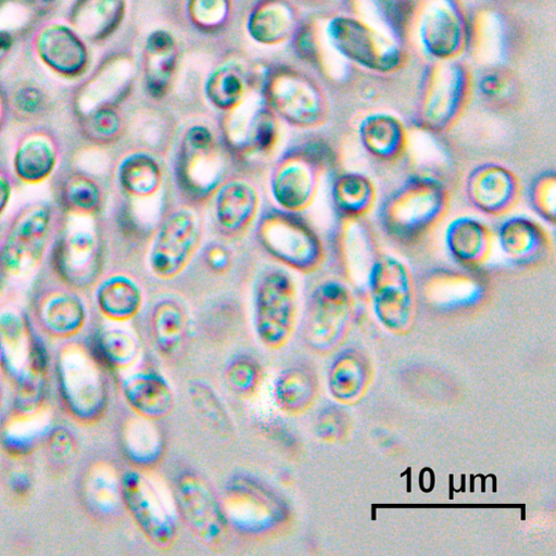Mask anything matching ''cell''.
Segmentation results:
<instances>
[{"mask_svg":"<svg viewBox=\"0 0 556 556\" xmlns=\"http://www.w3.org/2000/svg\"><path fill=\"white\" fill-rule=\"evenodd\" d=\"M448 203V191L440 179L429 175L410 176L381 202L380 228L394 244L414 247L442 220Z\"/></svg>","mask_w":556,"mask_h":556,"instance_id":"6da1fadb","label":"cell"},{"mask_svg":"<svg viewBox=\"0 0 556 556\" xmlns=\"http://www.w3.org/2000/svg\"><path fill=\"white\" fill-rule=\"evenodd\" d=\"M222 505L229 525L254 539L275 536L291 521V508L285 497L247 473H237L228 480Z\"/></svg>","mask_w":556,"mask_h":556,"instance_id":"7a4b0ae2","label":"cell"},{"mask_svg":"<svg viewBox=\"0 0 556 556\" xmlns=\"http://www.w3.org/2000/svg\"><path fill=\"white\" fill-rule=\"evenodd\" d=\"M94 215L65 213L56 226L52 266L59 280L73 289L92 283L102 256Z\"/></svg>","mask_w":556,"mask_h":556,"instance_id":"3957f363","label":"cell"},{"mask_svg":"<svg viewBox=\"0 0 556 556\" xmlns=\"http://www.w3.org/2000/svg\"><path fill=\"white\" fill-rule=\"evenodd\" d=\"M54 212L47 203L26 205L13 218L0 245V270L25 279L41 266L53 237Z\"/></svg>","mask_w":556,"mask_h":556,"instance_id":"277c9868","label":"cell"},{"mask_svg":"<svg viewBox=\"0 0 556 556\" xmlns=\"http://www.w3.org/2000/svg\"><path fill=\"white\" fill-rule=\"evenodd\" d=\"M102 366L96 354L79 345H70L60 356L61 393L78 419L94 421L106 409L109 389Z\"/></svg>","mask_w":556,"mask_h":556,"instance_id":"5b68a950","label":"cell"},{"mask_svg":"<svg viewBox=\"0 0 556 556\" xmlns=\"http://www.w3.org/2000/svg\"><path fill=\"white\" fill-rule=\"evenodd\" d=\"M367 292L384 326L402 330L410 324L418 299L415 279L402 261L380 254L370 273Z\"/></svg>","mask_w":556,"mask_h":556,"instance_id":"8992f818","label":"cell"},{"mask_svg":"<svg viewBox=\"0 0 556 556\" xmlns=\"http://www.w3.org/2000/svg\"><path fill=\"white\" fill-rule=\"evenodd\" d=\"M295 288L289 274L274 269L260 280L255 301V328L268 348H282L295 321Z\"/></svg>","mask_w":556,"mask_h":556,"instance_id":"52a82bcc","label":"cell"},{"mask_svg":"<svg viewBox=\"0 0 556 556\" xmlns=\"http://www.w3.org/2000/svg\"><path fill=\"white\" fill-rule=\"evenodd\" d=\"M258 236L273 256L295 269L313 270L323 261L324 248L319 237L294 215L273 213L265 216Z\"/></svg>","mask_w":556,"mask_h":556,"instance_id":"ba28073f","label":"cell"},{"mask_svg":"<svg viewBox=\"0 0 556 556\" xmlns=\"http://www.w3.org/2000/svg\"><path fill=\"white\" fill-rule=\"evenodd\" d=\"M417 299L441 312H464L479 306L488 294V280L478 269L435 268L419 276Z\"/></svg>","mask_w":556,"mask_h":556,"instance_id":"9c48e42d","label":"cell"},{"mask_svg":"<svg viewBox=\"0 0 556 556\" xmlns=\"http://www.w3.org/2000/svg\"><path fill=\"white\" fill-rule=\"evenodd\" d=\"M175 491L180 515L191 532L206 545H220L227 538L229 522L207 482L186 471L178 477Z\"/></svg>","mask_w":556,"mask_h":556,"instance_id":"30bf717a","label":"cell"},{"mask_svg":"<svg viewBox=\"0 0 556 556\" xmlns=\"http://www.w3.org/2000/svg\"><path fill=\"white\" fill-rule=\"evenodd\" d=\"M121 491L123 503L147 539L161 549L170 548L178 526L152 483L140 471L130 470L121 479Z\"/></svg>","mask_w":556,"mask_h":556,"instance_id":"8fae6325","label":"cell"},{"mask_svg":"<svg viewBox=\"0 0 556 556\" xmlns=\"http://www.w3.org/2000/svg\"><path fill=\"white\" fill-rule=\"evenodd\" d=\"M353 296L346 283L326 281L313 292L304 324L311 348L327 351L340 339L352 312Z\"/></svg>","mask_w":556,"mask_h":556,"instance_id":"7c38bea8","label":"cell"},{"mask_svg":"<svg viewBox=\"0 0 556 556\" xmlns=\"http://www.w3.org/2000/svg\"><path fill=\"white\" fill-rule=\"evenodd\" d=\"M0 358L17 386L46 381V349L31 334L25 317L16 311L0 312Z\"/></svg>","mask_w":556,"mask_h":556,"instance_id":"4fadbf2b","label":"cell"},{"mask_svg":"<svg viewBox=\"0 0 556 556\" xmlns=\"http://www.w3.org/2000/svg\"><path fill=\"white\" fill-rule=\"evenodd\" d=\"M328 39L336 51L374 71H391L400 61L399 50L389 38L353 20H334L328 27Z\"/></svg>","mask_w":556,"mask_h":556,"instance_id":"5bb4252c","label":"cell"},{"mask_svg":"<svg viewBox=\"0 0 556 556\" xmlns=\"http://www.w3.org/2000/svg\"><path fill=\"white\" fill-rule=\"evenodd\" d=\"M224 163L208 129L194 127L186 136L178 161L182 188L193 197H205L223 176Z\"/></svg>","mask_w":556,"mask_h":556,"instance_id":"9a60e30c","label":"cell"},{"mask_svg":"<svg viewBox=\"0 0 556 556\" xmlns=\"http://www.w3.org/2000/svg\"><path fill=\"white\" fill-rule=\"evenodd\" d=\"M380 254L375 233L364 217L341 218L336 255L348 285L367 291L370 273Z\"/></svg>","mask_w":556,"mask_h":556,"instance_id":"2e32d148","label":"cell"},{"mask_svg":"<svg viewBox=\"0 0 556 556\" xmlns=\"http://www.w3.org/2000/svg\"><path fill=\"white\" fill-rule=\"evenodd\" d=\"M464 97V78L459 70L453 65L438 67L427 83L420 101V128L435 134L451 127L459 114Z\"/></svg>","mask_w":556,"mask_h":556,"instance_id":"e0dca14e","label":"cell"},{"mask_svg":"<svg viewBox=\"0 0 556 556\" xmlns=\"http://www.w3.org/2000/svg\"><path fill=\"white\" fill-rule=\"evenodd\" d=\"M199 233L197 218L191 212L179 211L169 216L153 245L151 265L154 273L164 278L178 275L191 258Z\"/></svg>","mask_w":556,"mask_h":556,"instance_id":"ac0fdd59","label":"cell"},{"mask_svg":"<svg viewBox=\"0 0 556 556\" xmlns=\"http://www.w3.org/2000/svg\"><path fill=\"white\" fill-rule=\"evenodd\" d=\"M34 49L43 65L67 79L81 76L89 64L85 39L71 25L43 26L34 39Z\"/></svg>","mask_w":556,"mask_h":556,"instance_id":"d6986e66","label":"cell"},{"mask_svg":"<svg viewBox=\"0 0 556 556\" xmlns=\"http://www.w3.org/2000/svg\"><path fill=\"white\" fill-rule=\"evenodd\" d=\"M329 162L326 150L315 147L286 163L275 175L274 195L291 211L308 206L315 197L320 172Z\"/></svg>","mask_w":556,"mask_h":556,"instance_id":"ffe728a7","label":"cell"},{"mask_svg":"<svg viewBox=\"0 0 556 556\" xmlns=\"http://www.w3.org/2000/svg\"><path fill=\"white\" fill-rule=\"evenodd\" d=\"M466 195L478 212L489 216H501L515 206L519 195V182L509 169L498 164L486 163L469 174Z\"/></svg>","mask_w":556,"mask_h":556,"instance_id":"44dd1931","label":"cell"},{"mask_svg":"<svg viewBox=\"0 0 556 556\" xmlns=\"http://www.w3.org/2000/svg\"><path fill=\"white\" fill-rule=\"evenodd\" d=\"M269 99L274 109L293 125L314 127L325 119L323 98L312 85L299 77L276 78L269 88Z\"/></svg>","mask_w":556,"mask_h":556,"instance_id":"7402d4cb","label":"cell"},{"mask_svg":"<svg viewBox=\"0 0 556 556\" xmlns=\"http://www.w3.org/2000/svg\"><path fill=\"white\" fill-rule=\"evenodd\" d=\"M497 242L507 260L520 267L542 264L551 250L545 230L535 222L521 216L511 217L500 226Z\"/></svg>","mask_w":556,"mask_h":556,"instance_id":"603a6c76","label":"cell"},{"mask_svg":"<svg viewBox=\"0 0 556 556\" xmlns=\"http://www.w3.org/2000/svg\"><path fill=\"white\" fill-rule=\"evenodd\" d=\"M37 296V315L46 330L60 337L76 334L85 326L86 307L75 289L61 280Z\"/></svg>","mask_w":556,"mask_h":556,"instance_id":"cb8c5ba5","label":"cell"},{"mask_svg":"<svg viewBox=\"0 0 556 556\" xmlns=\"http://www.w3.org/2000/svg\"><path fill=\"white\" fill-rule=\"evenodd\" d=\"M60 160L59 140L48 131L37 130L26 135L17 144L14 169L22 181L37 185L53 175Z\"/></svg>","mask_w":556,"mask_h":556,"instance_id":"d4e9b609","label":"cell"},{"mask_svg":"<svg viewBox=\"0 0 556 556\" xmlns=\"http://www.w3.org/2000/svg\"><path fill=\"white\" fill-rule=\"evenodd\" d=\"M126 9L127 0H75L68 22L83 39L100 42L117 30Z\"/></svg>","mask_w":556,"mask_h":556,"instance_id":"484cf974","label":"cell"},{"mask_svg":"<svg viewBox=\"0 0 556 556\" xmlns=\"http://www.w3.org/2000/svg\"><path fill=\"white\" fill-rule=\"evenodd\" d=\"M128 404L137 415L159 420L174 409L175 396L168 381L153 370H141L129 376L123 384Z\"/></svg>","mask_w":556,"mask_h":556,"instance_id":"4316f807","label":"cell"},{"mask_svg":"<svg viewBox=\"0 0 556 556\" xmlns=\"http://www.w3.org/2000/svg\"><path fill=\"white\" fill-rule=\"evenodd\" d=\"M445 245L452 258L463 268L478 269L489 257L492 235L482 222L459 217L447 226Z\"/></svg>","mask_w":556,"mask_h":556,"instance_id":"83f0119b","label":"cell"},{"mask_svg":"<svg viewBox=\"0 0 556 556\" xmlns=\"http://www.w3.org/2000/svg\"><path fill=\"white\" fill-rule=\"evenodd\" d=\"M364 151L380 163H394L406 152L408 138L403 125L383 114L365 118L358 129Z\"/></svg>","mask_w":556,"mask_h":556,"instance_id":"f1b7e54d","label":"cell"},{"mask_svg":"<svg viewBox=\"0 0 556 556\" xmlns=\"http://www.w3.org/2000/svg\"><path fill=\"white\" fill-rule=\"evenodd\" d=\"M152 334L160 354L167 359L177 358L188 340V318L175 301H162L152 312Z\"/></svg>","mask_w":556,"mask_h":556,"instance_id":"f546056e","label":"cell"},{"mask_svg":"<svg viewBox=\"0 0 556 556\" xmlns=\"http://www.w3.org/2000/svg\"><path fill=\"white\" fill-rule=\"evenodd\" d=\"M155 421L138 415L124 427L125 454L138 467H153L160 463L165 452V437Z\"/></svg>","mask_w":556,"mask_h":556,"instance_id":"4dcf8cb0","label":"cell"},{"mask_svg":"<svg viewBox=\"0 0 556 556\" xmlns=\"http://www.w3.org/2000/svg\"><path fill=\"white\" fill-rule=\"evenodd\" d=\"M421 34L426 48L439 58L453 55L460 45L462 30L458 18L443 0H437L426 11Z\"/></svg>","mask_w":556,"mask_h":556,"instance_id":"1f68e13d","label":"cell"},{"mask_svg":"<svg viewBox=\"0 0 556 556\" xmlns=\"http://www.w3.org/2000/svg\"><path fill=\"white\" fill-rule=\"evenodd\" d=\"M257 206V194L252 187L243 182H232L218 194L217 222L224 231L238 233L253 220Z\"/></svg>","mask_w":556,"mask_h":556,"instance_id":"d6a6232c","label":"cell"},{"mask_svg":"<svg viewBox=\"0 0 556 556\" xmlns=\"http://www.w3.org/2000/svg\"><path fill=\"white\" fill-rule=\"evenodd\" d=\"M317 393L315 375L301 366L282 370L274 384L276 405L286 414L299 415L307 410Z\"/></svg>","mask_w":556,"mask_h":556,"instance_id":"836d02e7","label":"cell"},{"mask_svg":"<svg viewBox=\"0 0 556 556\" xmlns=\"http://www.w3.org/2000/svg\"><path fill=\"white\" fill-rule=\"evenodd\" d=\"M127 75L126 66L118 61L105 65L96 73L76 96L75 106L80 117L110 108V103L124 86Z\"/></svg>","mask_w":556,"mask_h":556,"instance_id":"e575fe53","label":"cell"},{"mask_svg":"<svg viewBox=\"0 0 556 556\" xmlns=\"http://www.w3.org/2000/svg\"><path fill=\"white\" fill-rule=\"evenodd\" d=\"M332 202L341 218H362L376 202L372 181L359 173H345L332 186Z\"/></svg>","mask_w":556,"mask_h":556,"instance_id":"d590c367","label":"cell"},{"mask_svg":"<svg viewBox=\"0 0 556 556\" xmlns=\"http://www.w3.org/2000/svg\"><path fill=\"white\" fill-rule=\"evenodd\" d=\"M177 59L176 43L165 31L154 33L147 46L146 76L148 89L155 98L163 97L170 85Z\"/></svg>","mask_w":556,"mask_h":556,"instance_id":"8d00e7d4","label":"cell"},{"mask_svg":"<svg viewBox=\"0 0 556 556\" xmlns=\"http://www.w3.org/2000/svg\"><path fill=\"white\" fill-rule=\"evenodd\" d=\"M101 312L110 319L124 321L134 318L142 305V293L129 278L116 276L102 283L98 292Z\"/></svg>","mask_w":556,"mask_h":556,"instance_id":"74e56055","label":"cell"},{"mask_svg":"<svg viewBox=\"0 0 556 556\" xmlns=\"http://www.w3.org/2000/svg\"><path fill=\"white\" fill-rule=\"evenodd\" d=\"M59 198L65 213L96 215L102 206L99 184L86 174L70 172L59 184Z\"/></svg>","mask_w":556,"mask_h":556,"instance_id":"f35d334b","label":"cell"},{"mask_svg":"<svg viewBox=\"0 0 556 556\" xmlns=\"http://www.w3.org/2000/svg\"><path fill=\"white\" fill-rule=\"evenodd\" d=\"M122 186L137 197L153 194L161 186L162 172L159 164L150 156L136 154L122 164L119 169Z\"/></svg>","mask_w":556,"mask_h":556,"instance_id":"ab89813d","label":"cell"},{"mask_svg":"<svg viewBox=\"0 0 556 556\" xmlns=\"http://www.w3.org/2000/svg\"><path fill=\"white\" fill-rule=\"evenodd\" d=\"M293 25V16L288 7L271 2L258 9L251 17V36L262 43H276L285 39Z\"/></svg>","mask_w":556,"mask_h":556,"instance_id":"60d3db41","label":"cell"},{"mask_svg":"<svg viewBox=\"0 0 556 556\" xmlns=\"http://www.w3.org/2000/svg\"><path fill=\"white\" fill-rule=\"evenodd\" d=\"M140 350L136 339L123 330L104 331L97 340L96 355L112 369H126L139 357Z\"/></svg>","mask_w":556,"mask_h":556,"instance_id":"b9f144b4","label":"cell"},{"mask_svg":"<svg viewBox=\"0 0 556 556\" xmlns=\"http://www.w3.org/2000/svg\"><path fill=\"white\" fill-rule=\"evenodd\" d=\"M86 491L89 502L101 513L111 514L119 506L121 481L116 472L108 466H98L90 471Z\"/></svg>","mask_w":556,"mask_h":556,"instance_id":"7bdbcfd3","label":"cell"},{"mask_svg":"<svg viewBox=\"0 0 556 556\" xmlns=\"http://www.w3.org/2000/svg\"><path fill=\"white\" fill-rule=\"evenodd\" d=\"M225 378L233 393L248 399L258 391L263 381V369L254 357L238 355L227 364Z\"/></svg>","mask_w":556,"mask_h":556,"instance_id":"ee69618b","label":"cell"},{"mask_svg":"<svg viewBox=\"0 0 556 556\" xmlns=\"http://www.w3.org/2000/svg\"><path fill=\"white\" fill-rule=\"evenodd\" d=\"M189 394L193 406L207 422L224 434L231 432L232 424L230 417L211 387L201 381L192 382L189 388Z\"/></svg>","mask_w":556,"mask_h":556,"instance_id":"f6af8a7d","label":"cell"},{"mask_svg":"<svg viewBox=\"0 0 556 556\" xmlns=\"http://www.w3.org/2000/svg\"><path fill=\"white\" fill-rule=\"evenodd\" d=\"M206 92L215 106L229 110L235 108L243 97L244 81L239 71L225 67L210 78Z\"/></svg>","mask_w":556,"mask_h":556,"instance_id":"bcb514c9","label":"cell"},{"mask_svg":"<svg viewBox=\"0 0 556 556\" xmlns=\"http://www.w3.org/2000/svg\"><path fill=\"white\" fill-rule=\"evenodd\" d=\"M501 47L502 33L498 21L490 13L481 14L473 29L475 54L482 63L491 64L498 59Z\"/></svg>","mask_w":556,"mask_h":556,"instance_id":"7dc6e473","label":"cell"},{"mask_svg":"<svg viewBox=\"0 0 556 556\" xmlns=\"http://www.w3.org/2000/svg\"><path fill=\"white\" fill-rule=\"evenodd\" d=\"M81 127L89 141L109 144L121 135L122 121L111 108H104L81 117Z\"/></svg>","mask_w":556,"mask_h":556,"instance_id":"c3c4849f","label":"cell"},{"mask_svg":"<svg viewBox=\"0 0 556 556\" xmlns=\"http://www.w3.org/2000/svg\"><path fill=\"white\" fill-rule=\"evenodd\" d=\"M529 202L534 213L548 224L556 223V176L554 172L539 175L529 189Z\"/></svg>","mask_w":556,"mask_h":556,"instance_id":"681fc988","label":"cell"},{"mask_svg":"<svg viewBox=\"0 0 556 556\" xmlns=\"http://www.w3.org/2000/svg\"><path fill=\"white\" fill-rule=\"evenodd\" d=\"M37 410L21 413L8 428V444L13 450H27L43 432L48 422L43 414Z\"/></svg>","mask_w":556,"mask_h":556,"instance_id":"f907efd6","label":"cell"},{"mask_svg":"<svg viewBox=\"0 0 556 556\" xmlns=\"http://www.w3.org/2000/svg\"><path fill=\"white\" fill-rule=\"evenodd\" d=\"M12 105L16 114L25 119L39 117L47 108L45 93L37 87L25 86L14 93Z\"/></svg>","mask_w":556,"mask_h":556,"instance_id":"816d5d0a","label":"cell"},{"mask_svg":"<svg viewBox=\"0 0 556 556\" xmlns=\"http://www.w3.org/2000/svg\"><path fill=\"white\" fill-rule=\"evenodd\" d=\"M193 20L206 27L219 25L228 13V0H190Z\"/></svg>","mask_w":556,"mask_h":556,"instance_id":"f5cc1de1","label":"cell"},{"mask_svg":"<svg viewBox=\"0 0 556 556\" xmlns=\"http://www.w3.org/2000/svg\"><path fill=\"white\" fill-rule=\"evenodd\" d=\"M27 7L18 0H8L0 4V33L13 35L25 28L30 20Z\"/></svg>","mask_w":556,"mask_h":556,"instance_id":"db71d44e","label":"cell"},{"mask_svg":"<svg viewBox=\"0 0 556 556\" xmlns=\"http://www.w3.org/2000/svg\"><path fill=\"white\" fill-rule=\"evenodd\" d=\"M251 139L254 147L262 153L269 152L277 141V127L273 117L261 112L252 124Z\"/></svg>","mask_w":556,"mask_h":556,"instance_id":"11a10c76","label":"cell"},{"mask_svg":"<svg viewBox=\"0 0 556 556\" xmlns=\"http://www.w3.org/2000/svg\"><path fill=\"white\" fill-rule=\"evenodd\" d=\"M49 448L53 457L60 462L70 459L75 452L73 435L65 429H56L49 439Z\"/></svg>","mask_w":556,"mask_h":556,"instance_id":"9f6ffc18","label":"cell"},{"mask_svg":"<svg viewBox=\"0 0 556 556\" xmlns=\"http://www.w3.org/2000/svg\"><path fill=\"white\" fill-rule=\"evenodd\" d=\"M317 434L325 441H332L341 433L339 414L333 409L324 410L317 419Z\"/></svg>","mask_w":556,"mask_h":556,"instance_id":"6f0895ef","label":"cell"},{"mask_svg":"<svg viewBox=\"0 0 556 556\" xmlns=\"http://www.w3.org/2000/svg\"><path fill=\"white\" fill-rule=\"evenodd\" d=\"M481 91L484 97L492 101L505 99L509 93V86L504 78L489 76L481 84Z\"/></svg>","mask_w":556,"mask_h":556,"instance_id":"680465c9","label":"cell"},{"mask_svg":"<svg viewBox=\"0 0 556 556\" xmlns=\"http://www.w3.org/2000/svg\"><path fill=\"white\" fill-rule=\"evenodd\" d=\"M11 178L3 172H0V216L7 211L12 198Z\"/></svg>","mask_w":556,"mask_h":556,"instance_id":"91938a15","label":"cell"},{"mask_svg":"<svg viewBox=\"0 0 556 556\" xmlns=\"http://www.w3.org/2000/svg\"><path fill=\"white\" fill-rule=\"evenodd\" d=\"M14 46V37L11 34L0 33V64L8 58Z\"/></svg>","mask_w":556,"mask_h":556,"instance_id":"94428289","label":"cell"},{"mask_svg":"<svg viewBox=\"0 0 556 556\" xmlns=\"http://www.w3.org/2000/svg\"><path fill=\"white\" fill-rule=\"evenodd\" d=\"M208 260L212 266L223 267L227 263V255L220 248H216L211 251Z\"/></svg>","mask_w":556,"mask_h":556,"instance_id":"6125c7cd","label":"cell"},{"mask_svg":"<svg viewBox=\"0 0 556 556\" xmlns=\"http://www.w3.org/2000/svg\"><path fill=\"white\" fill-rule=\"evenodd\" d=\"M8 108L2 93H0V135H2L7 123Z\"/></svg>","mask_w":556,"mask_h":556,"instance_id":"be15d7a7","label":"cell"},{"mask_svg":"<svg viewBox=\"0 0 556 556\" xmlns=\"http://www.w3.org/2000/svg\"><path fill=\"white\" fill-rule=\"evenodd\" d=\"M18 2H22L26 5H31V4H36V3H50V2H53V0H18Z\"/></svg>","mask_w":556,"mask_h":556,"instance_id":"e7e4bbea","label":"cell"}]
</instances>
